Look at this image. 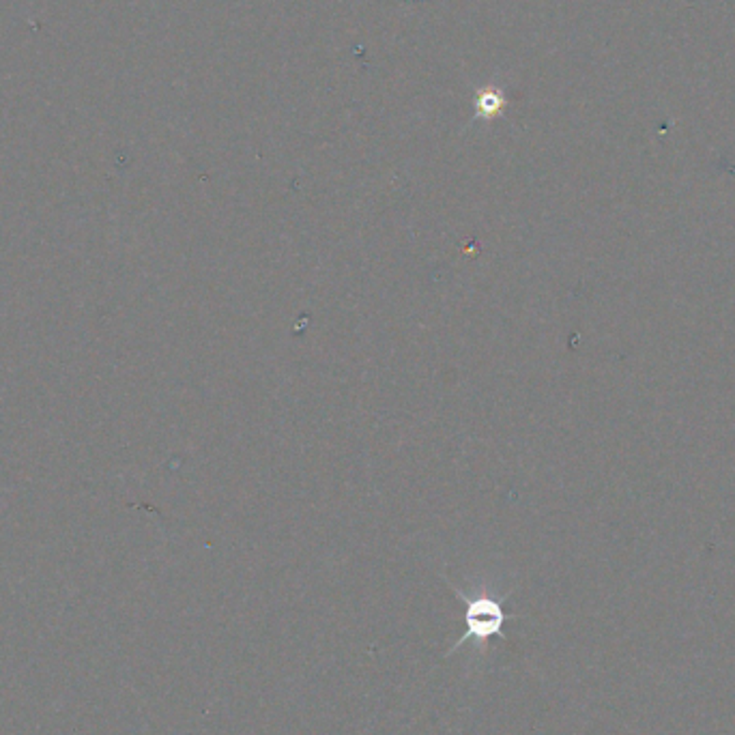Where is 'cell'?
I'll return each mask as SVG.
<instances>
[{"instance_id":"1","label":"cell","mask_w":735,"mask_h":735,"mask_svg":"<svg viewBox=\"0 0 735 735\" xmlns=\"http://www.w3.org/2000/svg\"><path fill=\"white\" fill-rule=\"evenodd\" d=\"M448 585L452 587V592L463 600L465 604V634L446 651V658L456 653L465 643H473L477 656L486 653V647L490 643L492 636L503 639V626L507 619H514V615L505 613L503 609V598H497L488 592V587H482L477 594H465L460 587H456L454 582L448 580Z\"/></svg>"}]
</instances>
